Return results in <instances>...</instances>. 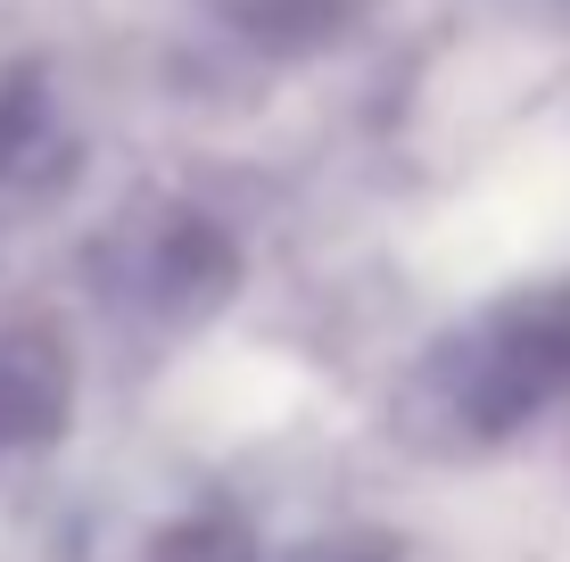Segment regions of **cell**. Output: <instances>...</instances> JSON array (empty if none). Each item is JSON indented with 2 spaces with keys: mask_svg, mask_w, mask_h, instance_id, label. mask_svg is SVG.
Masks as SVG:
<instances>
[{
  "mask_svg": "<svg viewBox=\"0 0 570 562\" xmlns=\"http://www.w3.org/2000/svg\"><path fill=\"white\" fill-rule=\"evenodd\" d=\"M67 414V364L42 339H0V447L50 438Z\"/></svg>",
  "mask_w": 570,
  "mask_h": 562,
  "instance_id": "6da1fadb",
  "label": "cell"
}]
</instances>
